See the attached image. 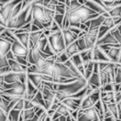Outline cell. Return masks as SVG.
I'll return each mask as SVG.
<instances>
[{"label":"cell","instance_id":"cell-1","mask_svg":"<svg viewBox=\"0 0 121 121\" xmlns=\"http://www.w3.org/2000/svg\"><path fill=\"white\" fill-rule=\"evenodd\" d=\"M98 15H99V13H97L95 10L91 9L86 5L81 4L74 11H71V12H69L67 10L65 11L62 28L68 27L70 26L79 27V26L81 24L86 23L88 20H91V19H93V18H95V17H96Z\"/></svg>","mask_w":121,"mask_h":121},{"label":"cell","instance_id":"cell-2","mask_svg":"<svg viewBox=\"0 0 121 121\" xmlns=\"http://www.w3.org/2000/svg\"><path fill=\"white\" fill-rule=\"evenodd\" d=\"M88 85V81L85 78H77L76 80L69 82V83H64V84H56L54 83V91L56 95V98L58 102H61L64 98L68 96H72L78 93L81 89L86 87Z\"/></svg>","mask_w":121,"mask_h":121},{"label":"cell","instance_id":"cell-3","mask_svg":"<svg viewBox=\"0 0 121 121\" xmlns=\"http://www.w3.org/2000/svg\"><path fill=\"white\" fill-rule=\"evenodd\" d=\"M98 39H99V27L88 28V30L85 31V33L78 39L80 50L82 51L93 48L97 44Z\"/></svg>","mask_w":121,"mask_h":121},{"label":"cell","instance_id":"cell-4","mask_svg":"<svg viewBox=\"0 0 121 121\" xmlns=\"http://www.w3.org/2000/svg\"><path fill=\"white\" fill-rule=\"evenodd\" d=\"M48 38V43L54 50L55 54H60L66 48V43L64 41V37L62 34L61 29H59L57 31L50 32V34L47 36Z\"/></svg>","mask_w":121,"mask_h":121},{"label":"cell","instance_id":"cell-5","mask_svg":"<svg viewBox=\"0 0 121 121\" xmlns=\"http://www.w3.org/2000/svg\"><path fill=\"white\" fill-rule=\"evenodd\" d=\"M21 1L23 0H12L5 5L0 6V25H4L7 26V24L10 19L14 7Z\"/></svg>","mask_w":121,"mask_h":121},{"label":"cell","instance_id":"cell-6","mask_svg":"<svg viewBox=\"0 0 121 121\" xmlns=\"http://www.w3.org/2000/svg\"><path fill=\"white\" fill-rule=\"evenodd\" d=\"M28 78V72H14L9 71L5 75L0 76V79L4 80L7 83H15V82H24L26 83Z\"/></svg>","mask_w":121,"mask_h":121},{"label":"cell","instance_id":"cell-7","mask_svg":"<svg viewBox=\"0 0 121 121\" xmlns=\"http://www.w3.org/2000/svg\"><path fill=\"white\" fill-rule=\"evenodd\" d=\"M78 120H101V116L95 106H93L84 110L79 109Z\"/></svg>","mask_w":121,"mask_h":121},{"label":"cell","instance_id":"cell-8","mask_svg":"<svg viewBox=\"0 0 121 121\" xmlns=\"http://www.w3.org/2000/svg\"><path fill=\"white\" fill-rule=\"evenodd\" d=\"M100 99V89L95 91L94 93H92L91 95L85 96L83 99H82V102H81V105L79 107V109L81 110H84V109H88V108H91L93 106L95 105V103Z\"/></svg>","mask_w":121,"mask_h":121},{"label":"cell","instance_id":"cell-9","mask_svg":"<svg viewBox=\"0 0 121 121\" xmlns=\"http://www.w3.org/2000/svg\"><path fill=\"white\" fill-rule=\"evenodd\" d=\"M29 48L25 46L19 40H17L15 38V40L12 43L11 45V51L15 54V55H20V56H28L29 53Z\"/></svg>","mask_w":121,"mask_h":121},{"label":"cell","instance_id":"cell-10","mask_svg":"<svg viewBox=\"0 0 121 121\" xmlns=\"http://www.w3.org/2000/svg\"><path fill=\"white\" fill-rule=\"evenodd\" d=\"M61 102L64 105H66L71 112H74V111L79 109L81 102H82V98H76L73 96H68V97L64 98Z\"/></svg>","mask_w":121,"mask_h":121},{"label":"cell","instance_id":"cell-11","mask_svg":"<svg viewBox=\"0 0 121 121\" xmlns=\"http://www.w3.org/2000/svg\"><path fill=\"white\" fill-rule=\"evenodd\" d=\"M116 43H119L110 30L97 41V44H116Z\"/></svg>","mask_w":121,"mask_h":121},{"label":"cell","instance_id":"cell-12","mask_svg":"<svg viewBox=\"0 0 121 121\" xmlns=\"http://www.w3.org/2000/svg\"><path fill=\"white\" fill-rule=\"evenodd\" d=\"M61 31H62V34H63L66 45H68L69 43H73V42H75V41H77L78 39V35L76 34L74 31H72L69 27L62 28Z\"/></svg>","mask_w":121,"mask_h":121},{"label":"cell","instance_id":"cell-13","mask_svg":"<svg viewBox=\"0 0 121 121\" xmlns=\"http://www.w3.org/2000/svg\"><path fill=\"white\" fill-rule=\"evenodd\" d=\"M13 42H10L3 37H0V57H4L11 50V45Z\"/></svg>","mask_w":121,"mask_h":121},{"label":"cell","instance_id":"cell-14","mask_svg":"<svg viewBox=\"0 0 121 121\" xmlns=\"http://www.w3.org/2000/svg\"><path fill=\"white\" fill-rule=\"evenodd\" d=\"M30 101L32 102V104L35 107H43V108H45V102H44L43 95V92H42L41 89L38 90V92L36 93V95L33 96V98Z\"/></svg>","mask_w":121,"mask_h":121},{"label":"cell","instance_id":"cell-15","mask_svg":"<svg viewBox=\"0 0 121 121\" xmlns=\"http://www.w3.org/2000/svg\"><path fill=\"white\" fill-rule=\"evenodd\" d=\"M30 32H20V33H15V38L19 40L25 46L28 47L29 49L31 48V42H30V37H29Z\"/></svg>","mask_w":121,"mask_h":121},{"label":"cell","instance_id":"cell-16","mask_svg":"<svg viewBox=\"0 0 121 121\" xmlns=\"http://www.w3.org/2000/svg\"><path fill=\"white\" fill-rule=\"evenodd\" d=\"M9 67H10L11 71H14V72H27V67L28 66L20 63L16 60H13V59L9 60Z\"/></svg>","mask_w":121,"mask_h":121},{"label":"cell","instance_id":"cell-17","mask_svg":"<svg viewBox=\"0 0 121 121\" xmlns=\"http://www.w3.org/2000/svg\"><path fill=\"white\" fill-rule=\"evenodd\" d=\"M80 51L81 50H80V47L78 45V40L75 41V42H73V43H69L68 45H66V48H65V52L67 53V55L69 56V58H71L74 55L79 53Z\"/></svg>","mask_w":121,"mask_h":121},{"label":"cell","instance_id":"cell-18","mask_svg":"<svg viewBox=\"0 0 121 121\" xmlns=\"http://www.w3.org/2000/svg\"><path fill=\"white\" fill-rule=\"evenodd\" d=\"M34 115H35V108L23 109L21 111L20 121H32Z\"/></svg>","mask_w":121,"mask_h":121},{"label":"cell","instance_id":"cell-19","mask_svg":"<svg viewBox=\"0 0 121 121\" xmlns=\"http://www.w3.org/2000/svg\"><path fill=\"white\" fill-rule=\"evenodd\" d=\"M100 98L105 103L115 102V92H113V91H101L100 90Z\"/></svg>","mask_w":121,"mask_h":121},{"label":"cell","instance_id":"cell-20","mask_svg":"<svg viewBox=\"0 0 121 121\" xmlns=\"http://www.w3.org/2000/svg\"><path fill=\"white\" fill-rule=\"evenodd\" d=\"M20 115H21V110L13 108L9 112V121H20Z\"/></svg>","mask_w":121,"mask_h":121},{"label":"cell","instance_id":"cell-21","mask_svg":"<svg viewBox=\"0 0 121 121\" xmlns=\"http://www.w3.org/2000/svg\"><path fill=\"white\" fill-rule=\"evenodd\" d=\"M9 104H10V100L0 95V109L6 111L7 112H9Z\"/></svg>","mask_w":121,"mask_h":121},{"label":"cell","instance_id":"cell-22","mask_svg":"<svg viewBox=\"0 0 121 121\" xmlns=\"http://www.w3.org/2000/svg\"><path fill=\"white\" fill-rule=\"evenodd\" d=\"M69 59H70V58H69V56L67 55V53L65 52V50L62 51L61 53L56 55V61H59V62H63V63H64V62L67 61Z\"/></svg>","mask_w":121,"mask_h":121},{"label":"cell","instance_id":"cell-23","mask_svg":"<svg viewBox=\"0 0 121 121\" xmlns=\"http://www.w3.org/2000/svg\"><path fill=\"white\" fill-rule=\"evenodd\" d=\"M114 83H121V66L120 65H117V67H116Z\"/></svg>","mask_w":121,"mask_h":121},{"label":"cell","instance_id":"cell-24","mask_svg":"<svg viewBox=\"0 0 121 121\" xmlns=\"http://www.w3.org/2000/svg\"><path fill=\"white\" fill-rule=\"evenodd\" d=\"M110 29H111V28H109L108 26H104V25H101V26H99V39H100L102 36H104Z\"/></svg>","mask_w":121,"mask_h":121},{"label":"cell","instance_id":"cell-25","mask_svg":"<svg viewBox=\"0 0 121 121\" xmlns=\"http://www.w3.org/2000/svg\"><path fill=\"white\" fill-rule=\"evenodd\" d=\"M8 65H9V59L7 58V56L0 57V68L8 66Z\"/></svg>","mask_w":121,"mask_h":121},{"label":"cell","instance_id":"cell-26","mask_svg":"<svg viewBox=\"0 0 121 121\" xmlns=\"http://www.w3.org/2000/svg\"><path fill=\"white\" fill-rule=\"evenodd\" d=\"M10 1H12V0H0V6L1 5H5V4H7V3L10 2Z\"/></svg>","mask_w":121,"mask_h":121},{"label":"cell","instance_id":"cell-27","mask_svg":"<svg viewBox=\"0 0 121 121\" xmlns=\"http://www.w3.org/2000/svg\"><path fill=\"white\" fill-rule=\"evenodd\" d=\"M117 105H118V110H119V112H121V100L119 102H117Z\"/></svg>","mask_w":121,"mask_h":121},{"label":"cell","instance_id":"cell-28","mask_svg":"<svg viewBox=\"0 0 121 121\" xmlns=\"http://www.w3.org/2000/svg\"><path fill=\"white\" fill-rule=\"evenodd\" d=\"M118 118H119V120H121V112H119V114H118Z\"/></svg>","mask_w":121,"mask_h":121},{"label":"cell","instance_id":"cell-29","mask_svg":"<svg viewBox=\"0 0 121 121\" xmlns=\"http://www.w3.org/2000/svg\"><path fill=\"white\" fill-rule=\"evenodd\" d=\"M103 1H114V0H103Z\"/></svg>","mask_w":121,"mask_h":121}]
</instances>
